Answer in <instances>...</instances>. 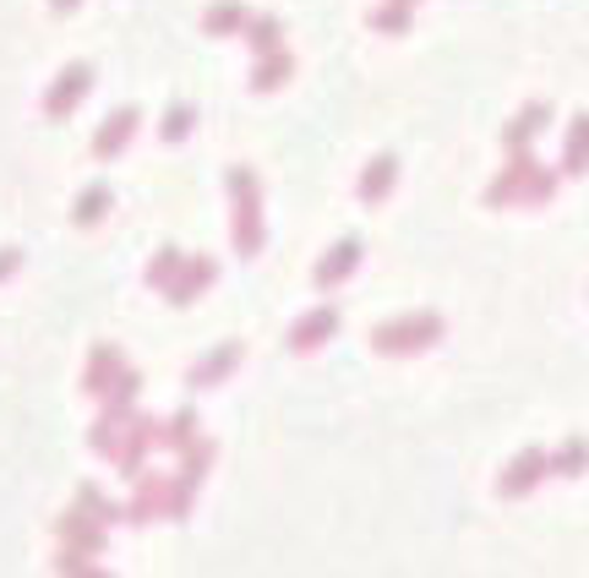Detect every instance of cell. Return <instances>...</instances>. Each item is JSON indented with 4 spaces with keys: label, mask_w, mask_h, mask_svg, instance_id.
<instances>
[{
    "label": "cell",
    "mask_w": 589,
    "mask_h": 578,
    "mask_svg": "<svg viewBox=\"0 0 589 578\" xmlns=\"http://www.w3.org/2000/svg\"><path fill=\"white\" fill-rule=\"evenodd\" d=\"M420 338H437V317H415V322H393V327H383L377 333V344L383 349H420Z\"/></svg>",
    "instance_id": "cell-1"
},
{
    "label": "cell",
    "mask_w": 589,
    "mask_h": 578,
    "mask_svg": "<svg viewBox=\"0 0 589 578\" xmlns=\"http://www.w3.org/2000/svg\"><path fill=\"white\" fill-rule=\"evenodd\" d=\"M562 170H568V175H585L589 170V115H579L573 131H568V159H562Z\"/></svg>",
    "instance_id": "cell-2"
},
{
    "label": "cell",
    "mask_w": 589,
    "mask_h": 578,
    "mask_svg": "<svg viewBox=\"0 0 589 578\" xmlns=\"http://www.w3.org/2000/svg\"><path fill=\"white\" fill-rule=\"evenodd\" d=\"M540 469H546V453H524L519 464H514V475L502 480V491H514V497H519V491H529V486L540 480Z\"/></svg>",
    "instance_id": "cell-3"
},
{
    "label": "cell",
    "mask_w": 589,
    "mask_h": 578,
    "mask_svg": "<svg viewBox=\"0 0 589 578\" xmlns=\"http://www.w3.org/2000/svg\"><path fill=\"white\" fill-rule=\"evenodd\" d=\"M546 121H551V110H546V104H529L519 121H514V131H508V148H524V142H529L535 131L546 126Z\"/></svg>",
    "instance_id": "cell-4"
},
{
    "label": "cell",
    "mask_w": 589,
    "mask_h": 578,
    "mask_svg": "<svg viewBox=\"0 0 589 578\" xmlns=\"http://www.w3.org/2000/svg\"><path fill=\"white\" fill-rule=\"evenodd\" d=\"M82 88H88V65H71V71H65V77H61V88L50 93V110H71Z\"/></svg>",
    "instance_id": "cell-5"
},
{
    "label": "cell",
    "mask_w": 589,
    "mask_h": 578,
    "mask_svg": "<svg viewBox=\"0 0 589 578\" xmlns=\"http://www.w3.org/2000/svg\"><path fill=\"white\" fill-rule=\"evenodd\" d=\"M333 322H338L333 312H312V317L295 327V349H312L317 338H327V333H333Z\"/></svg>",
    "instance_id": "cell-6"
},
{
    "label": "cell",
    "mask_w": 589,
    "mask_h": 578,
    "mask_svg": "<svg viewBox=\"0 0 589 578\" xmlns=\"http://www.w3.org/2000/svg\"><path fill=\"white\" fill-rule=\"evenodd\" d=\"M131 121H136V115H131V110H121V115H115V121H110V131H99V153H115V148H121V142H126Z\"/></svg>",
    "instance_id": "cell-7"
},
{
    "label": "cell",
    "mask_w": 589,
    "mask_h": 578,
    "mask_svg": "<svg viewBox=\"0 0 589 578\" xmlns=\"http://www.w3.org/2000/svg\"><path fill=\"white\" fill-rule=\"evenodd\" d=\"M349 267H355V241H344V246L333 252V262H327V267H317V278H323V284H333V278H338V273H349Z\"/></svg>",
    "instance_id": "cell-8"
},
{
    "label": "cell",
    "mask_w": 589,
    "mask_h": 578,
    "mask_svg": "<svg viewBox=\"0 0 589 578\" xmlns=\"http://www.w3.org/2000/svg\"><path fill=\"white\" fill-rule=\"evenodd\" d=\"M388 181H393V159H377V164H372V181H366L360 192H366V196H383V192H388Z\"/></svg>",
    "instance_id": "cell-9"
},
{
    "label": "cell",
    "mask_w": 589,
    "mask_h": 578,
    "mask_svg": "<svg viewBox=\"0 0 589 578\" xmlns=\"http://www.w3.org/2000/svg\"><path fill=\"white\" fill-rule=\"evenodd\" d=\"M99 207H110V192H104V186H93V192L82 196V207H77V219H82V224H93V219H99Z\"/></svg>",
    "instance_id": "cell-10"
},
{
    "label": "cell",
    "mask_w": 589,
    "mask_h": 578,
    "mask_svg": "<svg viewBox=\"0 0 589 578\" xmlns=\"http://www.w3.org/2000/svg\"><path fill=\"white\" fill-rule=\"evenodd\" d=\"M207 22H213V28H241V22H246V11H241V6H219Z\"/></svg>",
    "instance_id": "cell-11"
},
{
    "label": "cell",
    "mask_w": 589,
    "mask_h": 578,
    "mask_svg": "<svg viewBox=\"0 0 589 578\" xmlns=\"http://www.w3.org/2000/svg\"><path fill=\"white\" fill-rule=\"evenodd\" d=\"M579 464H589V448L585 443H568L562 448V469H579Z\"/></svg>",
    "instance_id": "cell-12"
},
{
    "label": "cell",
    "mask_w": 589,
    "mask_h": 578,
    "mask_svg": "<svg viewBox=\"0 0 589 578\" xmlns=\"http://www.w3.org/2000/svg\"><path fill=\"white\" fill-rule=\"evenodd\" d=\"M164 131H170V136H181V131H186V110H170V126H164Z\"/></svg>",
    "instance_id": "cell-13"
},
{
    "label": "cell",
    "mask_w": 589,
    "mask_h": 578,
    "mask_svg": "<svg viewBox=\"0 0 589 578\" xmlns=\"http://www.w3.org/2000/svg\"><path fill=\"white\" fill-rule=\"evenodd\" d=\"M257 50H273V22H257Z\"/></svg>",
    "instance_id": "cell-14"
},
{
    "label": "cell",
    "mask_w": 589,
    "mask_h": 578,
    "mask_svg": "<svg viewBox=\"0 0 589 578\" xmlns=\"http://www.w3.org/2000/svg\"><path fill=\"white\" fill-rule=\"evenodd\" d=\"M11 262H17V257H11V252H0V273H6V267H11Z\"/></svg>",
    "instance_id": "cell-15"
},
{
    "label": "cell",
    "mask_w": 589,
    "mask_h": 578,
    "mask_svg": "<svg viewBox=\"0 0 589 578\" xmlns=\"http://www.w3.org/2000/svg\"><path fill=\"white\" fill-rule=\"evenodd\" d=\"M55 6H77V0H55Z\"/></svg>",
    "instance_id": "cell-16"
}]
</instances>
